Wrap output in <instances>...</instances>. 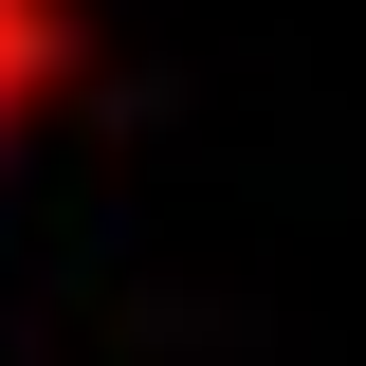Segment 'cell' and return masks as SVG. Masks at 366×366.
I'll return each mask as SVG.
<instances>
[{
	"instance_id": "cell-1",
	"label": "cell",
	"mask_w": 366,
	"mask_h": 366,
	"mask_svg": "<svg viewBox=\"0 0 366 366\" xmlns=\"http://www.w3.org/2000/svg\"><path fill=\"white\" fill-rule=\"evenodd\" d=\"M74 74H92V19H74V0H0V147L37 129Z\"/></svg>"
}]
</instances>
